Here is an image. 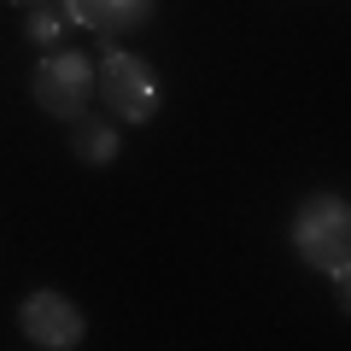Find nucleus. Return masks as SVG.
<instances>
[{"label": "nucleus", "instance_id": "3", "mask_svg": "<svg viewBox=\"0 0 351 351\" xmlns=\"http://www.w3.org/2000/svg\"><path fill=\"white\" fill-rule=\"evenodd\" d=\"M18 328H24L29 346L41 351H76L88 334V316L76 299H64L59 287H36L24 304H18Z\"/></svg>", "mask_w": 351, "mask_h": 351}, {"label": "nucleus", "instance_id": "4", "mask_svg": "<svg viewBox=\"0 0 351 351\" xmlns=\"http://www.w3.org/2000/svg\"><path fill=\"white\" fill-rule=\"evenodd\" d=\"M94 88H106V106H112L123 123H147L158 112V76L147 59L135 53H106V64L94 71Z\"/></svg>", "mask_w": 351, "mask_h": 351}, {"label": "nucleus", "instance_id": "5", "mask_svg": "<svg viewBox=\"0 0 351 351\" xmlns=\"http://www.w3.org/2000/svg\"><path fill=\"white\" fill-rule=\"evenodd\" d=\"M71 24H88L100 36H129L152 18V0H64Z\"/></svg>", "mask_w": 351, "mask_h": 351}, {"label": "nucleus", "instance_id": "2", "mask_svg": "<svg viewBox=\"0 0 351 351\" xmlns=\"http://www.w3.org/2000/svg\"><path fill=\"white\" fill-rule=\"evenodd\" d=\"M36 106L47 117H59V123H71V117L88 112V100H94V64H88V53H47V59L36 64Z\"/></svg>", "mask_w": 351, "mask_h": 351}, {"label": "nucleus", "instance_id": "7", "mask_svg": "<svg viewBox=\"0 0 351 351\" xmlns=\"http://www.w3.org/2000/svg\"><path fill=\"white\" fill-rule=\"evenodd\" d=\"M64 29H71V12H64L59 0H41V6H29V18H24V36L41 41V47H53Z\"/></svg>", "mask_w": 351, "mask_h": 351}, {"label": "nucleus", "instance_id": "6", "mask_svg": "<svg viewBox=\"0 0 351 351\" xmlns=\"http://www.w3.org/2000/svg\"><path fill=\"white\" fill-rule=\"evenodd\" d=\"M64 141H71V152L82 164H112L117 152H123V135H117L106 117H94V112H82V117H71V129H64Z\"/></svg>", "mask_w": 351, "mask_h": 351}, {"label": "nucleus", "instance_id": "1", "mask_svg": "<svg viewBox=\"0 0 351 351\" xmlns=\"http://www.w3.org/2000/svg\"><path fill=\"white\" fill-rule=\"evenodd\" d=\"M293 246L311 269H328V276H346L351 269V205L346 193H311L293 217Z\"/></svg>", "mask_w": 351, "mask_h": 351}, {"label": "nucleus", "instance_id": "8", "mask_svg": "<svg viewBox=\"0 0 351 351\" xmlns=\"http://www.w3.org/2000/svg\"><path fill=\"white\" fill-rule=\"evenodd\" d=\"M18 6H41V0H18Z\"/></svg>", "mask_w": 351, "mask_h": 351}]
</instances>
